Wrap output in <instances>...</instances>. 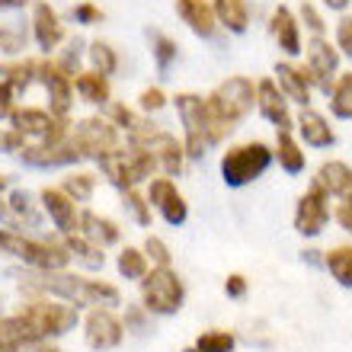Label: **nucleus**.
Segmentation results:
<instances>
[{"mask_svg": "<svg viewBox=\"0 0 352 352\" xmlns=\"http://www.w3.org/2000/svg\"><path fill=\"white\" fill-rule=\"evenodd\" d=\"M330 221H333V205H330V195H327L320 186L311 183L305 192L298 195L292 224H295V231L301 234L305 241H314V237H320V234L330 228Z\"/></svg>", "mask_w": 352, "mask_h": 352, "instance_id": "f8f14e48", "label": "nucleus"}, {"mask_svg": "<svg viewBox=\"0 0 352 352\" xmlns=\"http://www.w3.org/2000/svg\"><path fill=\"white\" fill-rule=\"evenodd\" d=\"M176 16L186 23V29L199 38H214L218 36V16H214L212 0H176Z\"/></svg>", "mask_w": 352, "mask_h": 352, "instance_id": "4be33fe9", "label": "nucleus"}, {"mask_svg": "<svg viewBox=\"0 0 352 352\" xmlns=\"http://www.w3.org/2000/svg\"><path fill=\"white\" fill-rule=\"evenodd\" d=\"M272 164H276L272 144H266L263 138H247V141H237V144H228L221 151L218 173H221L224 186L243 189V186H253L256 179H263Z\"/></svg>", "mask_w": 352, "mask_h": 352, "instance_id": "39448f33", "label": "nucleus"}, {"mask_svg": "<svg viewBox=\"0 0 352 352\" xmlns=\"http://www.w3.org/2000/svg\"><path fill=\"white\" fill-rule=\"evenodd\" d=\"M320 3H324L327 10H333V13H343V10L349 7L352 0H320Z\"/></svg>", "mask_w": 352, "mask_h": 352, "instance_id": "8fccbe9b", "label": "nucleus"}, {"mask_svg": "<svg viewBox=\"0 0 352 352\" xmlns=\"http://www.w3.org/2000/svg\"><path fill=\"white\" fill-rule=\"evenodd\" d=\"M311 183L320 186L330 199H346V195L352 192V167L346 160H324V164L314 170Z\"/></svg>", "mask_w": 352, "mask_h": 352, "instance_id": "393cba45", "label": "nucleus"}, {"mask_svg": "<svg viewBox=\"0 0 352 352\" xmlns=\"http://www.w3.org/2000/svg\"><path fill=\"white\" fill-rule=\"evenodd\" d=\"M205 100H208L212 112L224 125L237 129L256 109V80L247 74H228L224 80H218L212 90L205 93Z\"/></svg>", "mask_w": 352, "mask_h": 352, "instance_id": "423d86ee", "label": "nucleus"}, {"mask_svg": "<svg viewBox=\"0 0 352 352\" xmlns=\"http://www.w3.org/2000/svg\"><path fill=\"white\" fill-rule=\"evenodd\" d=\"M58 186H61L80 208H90L93 195L100 189V173H96V170H87V167H71L65 176H61Z\"/></svg>", "mask_w": 352, "mask_h": 352, "instance_id": "cd10ccee", "label": "nucleus"}, {"mask_svg": "<svg viewBox=\"0 0 352 352\" xmlns=\"http://www.w3.org/2000/svg\"><path fill=\"white\" fill-rule=\"evenodd\" d=\"M26 42H29V32L23 26H0V52L10 58H19L26 55Z\"/></svg>", "mask_w": 352, "mask_h": 352, "instance_id": "ea45409f", "label": "nucleus"}, {"mask_svg": "<svg viewBox=\"0 0 352 352\" xmlns=\"http://www.w3.org/2000/svg\"><path fill=\"white\" fill-rule=\"evenodd\" d=\"M298 23H301L311 36H327V19H324V13H320V7L311 3V0H301V7H298Z\"/></svg>", "mask_w": 352, "mask_h": 352, "instance_id": "79ce46f5", "label": "nucleus"}, {"mask_svg": "<svg viewBox=\"0 0 352 352\" xmlns=\"http://www.w3.org/2000/svg\"><path fill=\"white\" fill-rule=\"evenodd\" d=\"M0 253H7L10 260L23 263L32 272H55L71 266V253L58 234H26L7 224H0Z\"/></svg>", "mask_w": 352, "mask_h": 352, "instance_id": "7ed1b4c3", "label": "nucleus"}, {"mask_svg": "<svg viewBox=\"0 0 352 352\" xmlns=\"http://www.w3.org/2000/svg\"><path fill=\"white\" fill-rule=\"evenodd\" d=\"M116 272H119V278H125V282H141V278L151 272V263L141 247L122 243L119 253H116Z\"/></svg>", "mask_w": 352, "mask_h": 352, "instance_id": "7c9ffc66", "label": "nucleus"}, {"mask_svg": "<svg viewBox=\"0 0 352 352\" xmlns=\"http://www.w3.org/2000/svg\"><path fill=\"white\" fill-rule=\"evenodd\" d=\"M45 90V109L55 112L58 119H74V77L55 61V55H38V80Z\"/></svg>", "mask_w": 352, "mask_h": 352, "instance_id": "9d476101", "label": "nucleus"}, {"mask_svg": "<svg viewBox=\"0 0 352 352\" xmlns=\"http://www.w3.org/2000/svg\"><path fill=\"white\" fill-rule=\"evenodd\" d=\"M333 45L340 48V55L349 58L352 61V16H343L336 23V36H333Z\"/></svg>", "mask_w": 352, "mask_h": 352, "instance_id": "a18cd8bd", "label": "nucleus"}, {"mask_svg": "<svg viewBox=\"0 0 352 352\" xmlns=\"http://www.w3.org/2000/svg\"><path fill=\"white\" fill-rule=\"evenodd\" d=\"M135 106H138V112L141 116H157V112H164L170 106V93L164 90V87H157V84H151V87H144V90L138 93V100H135Z\"/></svg>", "mask_w": 352, "mask_h": 352, "instance_id": "58836bf2", "label": "nucleus"}, {"mask_svg": "<svg viewBox=\"0 0 352 352\" xmlns=\"http://www.w3.org/2000/svg\"><path fill=\"white\" fill-rule=\"evenodd\" d=\"M13 314L29 327L36 340H61L80 327V307L52 295H29Z\"/></svg>", "mask_w": 352, "mask_h": 352, "instance_id": "20e7f679", "label": "nucleus"}, {"mask_svg": "<svg viewBox=\"0 0 352 352\" xmlns=\"http://www.w3.org/2000/svg\"><path fill=\"white\" fill-rule=\"evenodd\" d=\"M19 292L29 295H52L61 301H71L80 311L87 307H119L122 305V288L102 276H93L84 269H55V272H32L19 278Z\"/></svg>", "mask_w": 352, "mask_h": 352, "instance_id": "f257e3e1", "label": "nucleus"}, {"mask_svg": "<svg viewBox=\"0 0 352 352\" xmlns=\"http://www.w3.org/2000/svg\"><path fill=\"white\" fill-rule=\"evenodd\" d=\"M7 125L16 131L26 144H45V141L67 138L74 119H58L55 112H48L45 106H29V102H19L16 109L7 116Z\"/></svg>", "mask_w": 352, "mask_h": 352, "instance_id": "1a4fd4ad", "label": "nucleus"}, {"mask_svg": "<svg viewBox=\"0 0 352 352\" xmlns=\"http://www.w3.org/2000/svg\"><path fill=\"white\" fill-rule=\"evenodd\" d=\"M77 231L84 234V237H90L96 247H102V250L122 243V224L116 221V218H109V214L93 212V208H84V212H80V228H77Z\"/></svg>", "mask_w": 352, "mask_h": 352, "instance_id": "b1692460", "label": "nucleus"}, {"mask_svg": "<svg viewBox=\"0 0 352 352\" xmlns=\"http://www.w3.org/2000/svg\"><path fill=\"white\" fill-rule=\"evenodd\" d=\"M26 340H36V336L29 333V327L16 314H0V352L13 349V346L26 343Z\"/></svg>", "mask_w": 352, "mask_h": 352, "instance_id": "4c0bfd02", "label": "nucleus"}, {"mask_svg": "<svg viewBox=\"0 0 352 352\" xmlns=\"http://www.w3.org/2000/svg\"><path fill=\"white\" fill-rule=\"evenodd\" d=\"M29 36L36 42L42 55H58L61 45L67 42V26L65 19L58 16V10L45 0H32V16H29Z\"/></svg>", "mask_w": 352, "mask_h": 352, "instance_id": "4468645a", "label": "nucleus"}, {"mask_svg": "<svg viewBox=\"0 0 352 352\" xmlns=\"http://www.w3.org/2000/svg\"><path fill=\"white\" fill-rule=\"evenodd\" d=\"M71 16H74L77 26H96V23H102V7L100 3H93V0H80L74 10H71Z\"/></svg>", "mask_w": 352, "mask_h": 352, "instance_id": "c03bdc74", "label": "nucleus"}, {"mask_svg": "<svg viewBox=\"0 0 352 352\" xmlns=\"http://www.w3.org/2000/svg\"><path fill=\"white\" fill-rule=\"evenodd\" d=\"M119 65H122V55L112 42H106V38H90L87 42V67H93V71H100L106 77H116Z\"/></svg>", "mask_w": 352, "mask_h": 352, "instance_id": "c756f323", "label": "nucleus"}, {"mask_svg": "<svg viewBox=\"0 0 352 352\" xmlns=\"http://www.w3.org/2000/svg\"><path fill=\"white\" fill-rule=\"evenodd\" d=\"M186 352H199V349H195V346H192V349H186Z\"/></svg>", "mask_w": 352, "mask_h": 352, "instance_id": "864d4df0", "label": "nucleus"}, {"mask_svg": "<svg viewBox=\"0 0 352 352\" xmlns=\"http://www.w3.org/2000/svg\"><path fill=\"white\" fill-rule=\"evenodd\" d=\"M256 116L266 119L276 131H292L295 129V109L292 102L272 77H260L256 80Z\"/></svg>", "mask_w": 352, "mask_h": 352, "instance_id": "a211bd4d", "label": "nucleus"}, {"mask_svg": "<svg viewBox=\"0 0 352 352\" xmlns=\"http://www.w3.org/2000/svg\"><path fill=\"white\" fill-rule=\"evenodd\" d=\"M324 269L343 288H352V243H336L324 250Z\"/></svg>", "mask_w": 352, "mask_h": 352, "instance_id": "473e14b6", "label": "nucleus"}, {"mask_svg": "<svg viewBox=\"0 0 352 352\" xmlns=\"http://www.w3.org/2000/svg\"><path fill=\"white\" fill-rule=\"evenodd\" d=\"M122 199V208H125V214H129L131 221L138 224V228H151L154 224V212H151L148 199H144V189H125V192H119Z\"/></svg>", "mask_w": 352, "mask_h": 352, "instance_id": "c9c22d12", "label": "nucleus"}, {"mask_svg": "<svg viewBox=\"0 0 352 352\" xmlns=\"http://www.w3.org/2000/svg\"><path fill=\"white\" fill-rule=\"evenodd\" d=\"M102 116H106V119H109L112 125L125 135V138H129L135 129H141V122L148 119V116H141L138 112V106H129V102H122V100H112L109 106L102 109Z\"/></svg>", "mask_w": 352, "mask_h": 352, "instance_id": "72a5a7b5", "label": "nucleus"}, {"mask_svg": "<svg viewBox=\"0 0 352 352\" xmlns=\"http://www.w3.org/2000/svg\"><path fill=\"white\" fill-rule=\"evenodd\" d=\"M7 352H61V349L55 346V340H26V343L13 346Z\"/></svg>", "mask_w": 352, "mask_h": 352, "instance_id": "09e8293b", "label": "nucleus"}, {"mask_svg": "<svg viewBox=\"0 0 352 352\" xmlns=\"http://www.w3.org/2000/svg\"><path fill=\"white\" fill-rule=\"evenodd\" d=\"M170 106L176 109V119H179V138H183L189 160H202L208 151L224 144L234 135L231 125H224L212 112V106H208L202 93L179 90L170 96Z\"/></svg>", "mask_w": 352, "mask_h": 352, "instance_id": "f03ea898", "label": "nucleus"}, {"mask_svg": "<svg viewBox=\"0 0 352 352\" xmlns=\"http://www.w3.org/2000/svg\"><path fill=\"white\" fill-rule=\"evenodd\" d=\"M333 221L340 224L346 234H352V202L349 199H340V202L333 205Z\"/></svg>", "mask_w": 352, "mask_h": 352, "instance_id": "de8ad7c7", "label": "nucleus"}, {"mask_svg": "<svg viewBox=\"0 0 352 352\" xmlns=\"http://www.w3.org/2000/svg\"><path fill=\"white\" fill-rule=\"evenodd\" d=\"M234 346H237V336H234V330H224V327H212V330H202L195 336L199 352H234Z\"/></svg>", "mask_w": 352, "mask_h": 352, "instance_id": "e433bc0d", "label": "nucleus"}, {"mask_svg": "<svg viewBox=\"0 0 352 352\" xmlns=\"http://www.w3.org/2000/svg\"><path fill=\"white\" fill-rule=\"evenodd\" d=\"M61 241H65L67 253H71V263H74V266H80L84 272H100V269L106 266V250H102V247H96V243H93L90 237H84L80 231L65 234Z\"/></svg>", "mask_w": 352, "mask_h": 352, "instance_id": "bb28decb", "label": "nucleus"}, {"mask_svg": "<svg viewBox=\"0 0 352 352\" xmlns=\"http://www.w3.org/2000/svg\"><path fill=\"white\" fill-rule=\"evenodd\" d=\"M272 157L288 176L305 173L307 167V151L305 144L298 141L295 131H276V141H272Z\"/></svg>", "mask_w": 352, "mask_h": 352, "instance_id": "a878e982", "label": "nucleus"}, {"mask_svg": "<svg viewBox=\"0 0 352 352\" xmlns=\"http://www.w3.org/2000/svg\"><path fill=\"white\" fill-rule=\"evenodd\" d=\"M32 0H0V10H23L29 7Z\"/></svg>", "mask_w": 352, "mask_h": 352, "instance_id": "3c124183", "label": "nucleus"}, {"mask_svg": "<svg viewBox=\"0 0 352 352\" xmlns=\"http://www.w3.org/2000/svg\"><path fill=\"white\" fill-rule=\"evenodd\" d=\"M148 42H151V58H154L157 71L160 74H167L170 67L176 65V58H179L176 38H170L167 32H148Z\"/></svg>", "mask_w": 352, "mask_h": 352, "instance_id": "f704fd0d", "label": "nucleus"}, {"mask_svg": "<svg viewBox=\"0 0 352 352\" xmlns=\"http://www.w3.org/2000/svg\"><path fill=\"white\" fill-rule=\"evenodd\" d=\"M74 96L77 102L84 106H93L96 112H102L112 102V77L93 71V67H84L74 74Z\"/></svg>", "mask_w": 352, "mask_h": 352, "instance_id": "5701e85b", "label": "nucleus"}, {"mask_svg": "<svg viewBox=\"0 0 352 352\" xmlns=\"http://www.w3.org/2000/svg\"><path fill=\"white\" fill-rule=\"evenodd\" d=\"M218 26L231 36H243L250 29V0H212Z\"/></svg>", "mask_w": 352, "mask_h": 352, "instance_id": "c85d7f7f", "label": "nucleus"}, {"mask_svg": "<svg viewBox=\"0 0 352 352\" xmlns=\"http://www.w3.org/2000/svg\"><path fill=\"white\" fill-rule=\"evenodd\" d=\"M19 160L32 170H71L77 164H84L71 135L61 141H45V144H26L19 151Z\"/></svg>", "mask_w": 352, "mask_h": 352, "instance_id": "f3484780", "label": "nucleus"}, {"mask_svg": "<svg viewBox=\"0 0 352 352\" xmlns=\"http://www.w3.org/2000/svg\"><path fill=\"white\" fill-rule=\"evenodd\" d=\"M305 67L311 71V77H314L317 90H327V87L333 84V77L340 74V61H343V55H340V48L330 42L327 36H311L305 42Z\"/></svg>", "mask_w": 352, "mask_h": 352, "instance_id": "6ab92c4d", "label": "nucleus"}, {"mask_svg": "<svg viewBox=\"0 0 352 352\" xmlns=\"http://www.w3.org/2000/svg\"><path fill=\"white\" fill-rule=\"evenodd\" d=\"M38 208L45 214V221L55 228L58 237H65V234H74L80 228V205L71 199V195L61 189V186H42L38 189Z\"/></svg>", "mask_w": 352, "mask_h": 352, "instance_id": "2eb2a0df", "label": "nucleus"}, {"mask_svg": "<svg viewBox=\"0 0 352 352\" xmlns=\"http://www.w3.org/2000/svg\"><path fill=\"white\" fill-rule=\"evenodd\" d=\"M80 330H84L87 346L96 352H109L125 340V324L116 307H87L80 317Z\"/></svg>", "mask_w": 352, "mask_h": 352, "instance_id": "ddd939ff", "label": "nucleus"}, {"mask_svg": "<svg viewBox=\"0 0 352 352\" xmlns=\"http://www.w3.org/2000/svg\"><path fill=\"white\" fill-rule=\"evenodd\" d=\"M324 93L333 119H352V71H340Z\"/></svg>", "mask_w": 352, "mask_h": 352, "instance_id": "2f4dec72", "label": "nucleus"}, {"mask_svg": "<svg viewBox=\"0 0 352 352\" xmlns=\"http://www.w3.org/2000/svg\"><path fill=\"white\" fill-rule=\"evenodd\" d=\"M298 141L305 144V148H314V151H324V148H333L336 144V131L330 125L324 112H317L314 106H305V109L295 112V129Z\"/></svg>", "mask_w": 352, "mask_h": 352, "instance_id": "412c9836", "label": "nucleus"}, {"mask_svg": "<svg viewBox=\"0 0 352 352\" xmlns=\"http://www.w3.org/2000/svg\"><path fill=\"white\" fill-rule=\"evenodd\" d=\"M269 38L276 42V48L282 52L285 58H301L305 55V38H301V23H298V13L292 7H285V3H278V7H272V13H269Z\"/></svg>", "mask_w": 352, "mask_h": 352, "instance_id": "aec40b11", "label": "nucleus"}, {"mask_svg": "<svg viewBox=\"0 0 352 352\" xmlns=\"http://www.w3.org/2000/svg\"><path fill=\"white\" fill-rule=\"evenodd\" d=\"M7 189H10V176L0 173V192H7Z\"/></svg>", "mask_w": 352, "mask_h": 352, "instance_id": "603ef678", "label": "nucleus"}, {"mask_svg": "<svg viewBox=\"0 0 352 352\" xmlns=\"http://www.w3.org/2000/svg\"><path fill=\"white\" fill-rule=\"evenodd\" d=\"M71 141H74V148L84 164H96L106 154L119 151L125 144V135L102 112H93V116H84V119H77L71 125Z\"/></svg>", "mask_w": 352, "mask_h": 352, "instance_id": "6e6552de", "label": "nucleus"}, {"mask_svg": "<svg viewBox=\"0 0 352 352\" xmlns=\"http://www.w3.org/2000/svg\"><path fill=\"white\" fill-rule=\"evenodd\" d=\"M247 292H250V282H247L243 272H231V276L224 278V295L228 298L241 301V298H247Z\"/></svg>", "mask_w": 352, "mask_h": 352, "instance_id": "49530a36", "label": "nucleus"}, {"mask_svg": "<svg viewBox=\"0 0 352 352\" xmlns=\"http://www.w3.org/2000/svg\"><path fill=\"white\" fill-rule=\"evenodd\" d=\"M151 311L141 301H135V305L125 307V314H122V324H125V333H148L151 330Z\"/></svg>", "mask_w": 352, "mask_h": 352, "instance_id": "37998d69", "label": "nucleus"}, {"mask_svg": "<svg viewBox=\"0 0 352 352\" xmlns=\"http://www.w3.org/2000/svg\"><path fill=\"white\" fill-rule=\"evenodd\" d=\"M141 250L148 256L151 266H173V253H170L167 241L160 237V234H144V243H141Z\"/></svg>", "mask_w": 352, "mask_h": 352, "instance_id": "a19ab883", "label": "nucleus"}, {"mask_svg": "<svg viewBox=\"0 0 352 352\" xmlns=\"http://www.w3.org/2000/svg\"><path fill=\"white\" fill-rule=\"evenodd\" d=\"M272 80L278 84V90L288 96L292 106L305 109L314 102V93H317V84L311 71L305 67V61H295V58H285V61H276L272 67Z\"/></svg>", "mask_w": 352, "mask_h": 352, "instance_id": "dca6fc26", "label": "nucleus"}, {"mask_svg": "<svg viewBox=\"0 0 352 352\" xmlns=\"http://www.w3.org/2000/svg\"><path fill=\"white\" fill-rule=\"evenodd\" d=\"M346 199H349V202H352V192H349V195H346Z\"/></svg>", "mask_w": 352, "mask_h": 352, "instance_id": "5fc2aeb1", "label": "nucleus"}, {"mask_svg": "<svg viewBox=\"0 0 352 352\" xmlns=\"http://www.w3.org/2000/svg\"><path fill=\"white\" fill-rule=\"evenodd\" d=\"M141 189H144V199H148L154 218H160L170 228H183L189 221V202H186L183 189L176 186L173 176H164V173L151 176Z\"/></svg>", "mask_w": 352, "mask_h": 352, "instance_id": "9b49d317", "label": "nucleus"}, {"mask_svg": "<svg viewBox=\"0 0 352 352\" xmlns=\"http://www.w3.org/2000/svg\"><path fill=\"white\" fill-rule=\"evenodd\" d=\"M138 301L151 311V317H173L186 305V282L176 266H151V272L138 282Z\"/></svg>", "mask_w": 352, "mask_h": 352, "instance_id": "0eeeda50", "label": "nucleus"}]
</instances>
